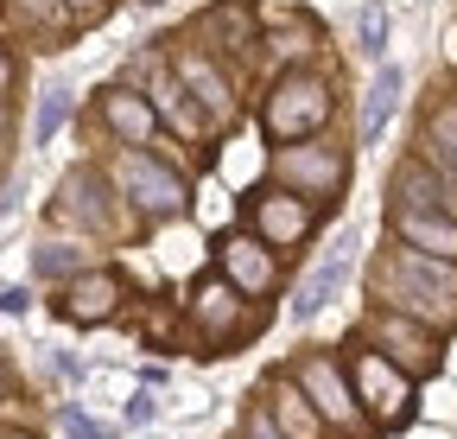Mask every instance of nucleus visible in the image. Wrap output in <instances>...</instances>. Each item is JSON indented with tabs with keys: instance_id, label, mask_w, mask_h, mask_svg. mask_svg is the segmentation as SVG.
<instances>
[{
	"instance_id": "28",
	"label": "nucleus",
	"mask_w": 457,
	"mask_h": 439,
	"mask_svg": "<svg viewBox=\"0 0 457 439\" xmlns=\"http://www.w3.org/2000/svg\"><path fill=\"white\" fill-rule=\"evenodd\" d=\"M153 420H159V395L153 389H134L128 395V426H153Z\"/></svg>"
},
{
	"instance_id": "26",
	"label": "nucleus",
	"mask_w": 457,
	"mask_h": 439,
	"mask_svg": "<svg viewBox=\"0 0 457 439\" xmlns=\"http://www.w3.org/2000/svg\"><path fill=\"white\" fill-rule=\"evenodd\" d=\"M267 45L279 51V58H305V51L318 45V26H312V20H293V26H279Z\"/></svg>"
},
{
	"instance_id": "12",
	"label": "nucleus",
	"mask_w": 457,
	"mask_h": 439,
	"mask_svg": "<svg viewBox=\"0 0 457 439\" xmlns=\"http://www.w3.org/2000/svg\"><path fill=\"white\" fill-rule=\"evenodd\" d=\"M121 300H128V274L96 261V267L71 274V281L57 287V318H71V325H108V318H121Z\"/></svg>"
},
{
	"instance_id": "7",
	"label": "nucleus",
	"mask_w": 457,
	"mask_h": 439,
	"mask_svg": "<svg viewBox=\"0 0 457 439\" xmlns=\"http://www.w3.org/2000/svg\"><path fill=\"white\" fill-rule=\"evenodd\" d=\"M356 338H369L381 357H394L413 382H432V376L445 369V332H438V325H426V318H413V312L369 306V318H362Z\"/></svg>"
},
{
	"instance_id": "19",
	"label": "nucleus",
	"mask_w": 457,
	"mask_h": 439,
	"mask_svg": "<svg viewBox=\"0 0 457 439\" xmlns=\"http://www.w3.org/2000/svg\"><path fill=\"white\" fill-rule=\"evenodd\" d=\"M261 401L273 408V420H279V433H286V439H337V433H330V420L312 408V395H305L286 369H279V376H267Z\"/></svg>"
},
{
	"instance_id": "34",
	"label": "nucleus",
	"mask_w": 457,
	"mask_h": 439,
	"mask_svg": "<svg viewBox=\"0 0 457 439\" xmlns=\"http://www.w3.org/2000/svg\"><path fill=\"white\" fill-rule=\"evenodd\" d=\"M0 395H7V363H0Z\"/></svg>"
},
{
	"instance_id": "1",
	"label": "nucleus",
	"mask_w": 457,
	"mask_h": 439,
	"mask_svg": "<svg viewBox=\"0 0 457 439\" xmlns=\"http://www.w3.org/2000/svg\"><path fill=\"white\" fill-rule=\"evenodd\" d=\"M369 306H394V312H413L426 325L451 338L457 332V261L407 249V242H387L369 261Z\"/></svg>"
},
{
	"instance_id": "16",
	"label": "nucleus",
	"mask_w": 457,
	"mask_h": 439,
	"mask_svg": "<svg viewBox=\"0 0 457 439\" xmlns=\"http://www.w3.org/2000/svg\"><path fill=\"white\" fill-rule=\"evenodd\" d=\"M387 204H420V210H445L457 216V173H438L432 159L407 153L387 179Z\"/></svg>"
},
{
	"instance_id": "2",
	"label": "nucleus",
	"mask_w": 457,
	"mask_h": 439,
	"mask_svg": "<svg viewBox=\"0 0 457 439\" xmlns=\"http://www.w3.org/2000/svg\"><path fill=\"white\" fill-rule=\"evenodd\" d=\"M108 179H114V191H121L128 216H134V224H146V230L179 224V216L191 210L185 166H171V159L153 153V147H121V153H114V166H108Z\"/></svg>"
},
{
	"instance_id": "30",
	"label": "nucleus",
	"mask_w": 457,
	"mask_h": 439,
	"mask_svg": "<svg viewBox=\"0 0 457 439\" xmlns=\"http://www.w3.org/2000/svg\"><path fill=\"white\" fill-rule=\"evenodd\" d=\"M64 7H71V20H77V26H96V20H108L114 0H64Z\"/></svg>"
},
{
	"instance_id": "21",
	"label": "nucleus",
	"mask_w": 457,
	"mask_h": 439,
	"mask_svg": "<svg viewBox=\"0 0 457 439\" xmlns=\"http://www.w3.org/2000/svg\"><path fill=\"white\" fill-rule=\"evenodd\" d=\"M420 159H432L438 173H457V96H438L420 122Z\"/></svg>"
},
{
	"instance_id": "17",
	"label": "nucleus",
	"mask_w": 457,
	"mask_h": 439,
	"mask_svg": "<svg viewBox=\"0 0 457 439\" xmlns=\"http://www.w3.org/2000/svg\"><path fill=\"white\" fill-rule=\"evenodd\" d=\"M387 242H407V249H426V255L457 261V216L420 210V204H387Z\"/></svg>"
},
{
	"instance_id": "15",
	"label": "nucleus",
	"mask_w": 457,
	"mask_h": 439,
	"mask_svg": "<svg viewBox=\"0 0 457 439\" xmlns=\"http://www.w3.org/2000/svg\"><path fill=\"white\" fill-rule=\"evenodd\" d=\"M96 115H102V128L121 140V147H153L159 140V108H153V96L146 89H134V83H108V89H96Z\"/></svg>"
},
{
	"instance_id": "5",
	"label": "nucleus",
	"mask_w": 457,
	"mask_h": 439,
	"mask_svg": "<svg viewBox=\"0 0 457 439\" xmlns=\"http://www.w3.org/2000/svg\"><path fill=\"white\" fill-rule=\"evenodd\" d=\"M286 376L312 395V408L330 420V433H343V439H375V420H369V408H362V395H356L350 369H343V357H330V350H299L293 363H286Z\"/></svg>"
},
{
	"instance_id": "33",
	"label": "nucleus",
	"mask_w": 457,
	"mask_h": 439,
	"mask_svg": "<svg viewBox=\"0 0 457 439\" xmlns=\"http://www.w3.org/2000/svg\"><path fill=\"white\" fill-rule=\"evenodd\" d=\"M13 134V108H7V96H0V140Z\"/></svg>"
},
{
	"instance_id": "6",
	"label": "nucleus",
	"mask_w": 457,
	"mask_h": 439,
	"mask_svg": "<svg viewBox=\"0 0 457 439\" xmlns=\"http://www.w3.org/2000/svg\"><path fill=\"white\" fill-rule=\"evenodd\" d=\"M248 306H254V300H248L242 287H228L222 274L210 267V274H197L191 293H185V325L204 338V350H210V357H222L228 344H242V338H254V332H261V312L248 318Z\"/></svg>"
},
{
	"instance_id": "25",
	"label": "nucleus",
	"mask_w": 457,
	"mask_h": 439,
	"mask_svg": "<svg viewBox=\"0 0 457 439\" xmlns=\"http://www.w3.org/2000/svg\"><path fill=\"white\" fill-rule=\"evenodd\" d=\"M13 7H20L26 26H45V32H64V26H71V7H64V0H13Z\"/></svg>"
},
{
	"instance_id": "27",
	"label": "nucleus",
	"mask_w": 457,
	"mask_h": 439,
	"mask_svg": "<svg viewBox=\"0 0 457 439\" xmlns=\"http://www.w3.org/2000/svg\"><path fill=\"white\" fill-rule=\"evenodd\" d=\"M236 439H286V433H279L273 408H267V401H254V408H242V426H236Z\"/></svg>"
},
{
	"instance_id": "20",
	"label": "nucleus",
	"mask_w": 457,
	"mask_h": 439,
	"mask_svg": "<svg viewBox=\"0 0 457 439\" xmlns=\"http://www.w3.org/2000/svg\"><path fill=\"white\" fill-rule=\"evenodd\" d=\"M400 89H407V77H400V64H375V77H369V89H362V122H356L362 147H375V140L387 134L394 108H400Z\"/></svg>"
},
{
	"instance_id": "10",
	"label": "nucleus",
	"mask_w": 457,
	"mask_h": 439,
	"mask_svg": "<svg viewBox=\"0 0 457 439\" xmlns=\"http://www.w3.org/2000/svg\"><path fill=\"white\" fill-rule=\"evenodd\" d=\"M121 191H114V179L108 173H96V166H77L64 185H57V204H51V216L57 224H77V230H89V236H114L121 230Z\"/></svg>"
},
{
	"instance_id": "22",
	"label": "nucleus",
	"mask_w": 457,
	"mask_h": 439,
	"mask_svg": "<svg viewBox=\"0 0 457 439\" xmlns=\"http://www.w3.org/2000/svg\"><path fill=\"white\" fill-rule=\"evenodd\" d=\"M83 267H96V255H89L83 242H45V249H32V274H38V281H57V287H64L71 274H83Z\"/></svg>"
},
{
	"instance_id": "11",
	"label": "nucleus",
	"mask_w": 457,
	"mask_h": 439,
	"mask_svg": "<svg viewBox=\"0 0 457 439\" xmlns=\"http://www.w3.org/2000/svg\"><path fill=\"white\" fill-rule=\"evenodd\" d=\"M171 71H179V83L204 102V115H210L216 128H228V122L242 115V96H236V83H228L222 58H216V51H204V45H191V32L179 38V51H171Z\"/></svg>"
},
{
	"instance_id": "35",
	"label": "nucleus",
	"mask_w": 457,
	"mask_h": 439,
	"mask_svg": "<svg viewBox=\"0 0 457 439\" xmlns=\"http://www.w3.org/2000/svg\"><path fill=\"white\" fill-rule=\"evenodd\" d=\"M7 439H32V433H7Z\"/></svg>"
},
{
	"instance_id": "4",
	"label": "nucleus",
	"mask_w": 457,
	"mask_h": 439,
	"mask_svg": "<svg viewBox=\"0 0 457 439\" xmlns=\"http://www.w3.org/2000/svg\"><path fill=\"white\" fill-rule=\"evenodd\" d=\"M343 369H350V382H356V395H362V408H369L375 433H400V426H413V414H420V382L400 369L394 357H381L369 338H356L350 350H343Z\"/></svg>"
},
{
	"instance_id": "13",
	"label": "nucleus",
	"mask_w": 457,
	"mask_h": 439,
	"mask_svg": "<svg viewBox=\"0 0 457 439\" xmlns=\"http://www.w3.org/2000/svg\"><path fill=\"white\" fill-rule=\"evenodd\" d=\"M216 274L228 287H242L248 300H267L279 293V249H267L254 230H228L216 242Z\"/></svg>"
},
{
	"instance_id": "23",
	"label": "nucleus",
	"mask_w": 457,
	"mask_h": 439,
	"mask_svg": "<svg viewBox=\"0 0 457 439\" xmlns=\"http://www.w3.org/2000/svg\"><path fill=\"white\" fill-rule=\"evenodd\" d=\"M356 51H362V58H381V51H387V7H381V0H369V7L356 13Z\"/></svg>"
},
{
	"instance_id": "18",
	"label": "nucleus",
	"mask_w": 457,
	"mask_h": 439,
	"mask_svg": "<svg viewBox=\"0 0 457 439\" xmlns=\"http://www.w3.org/2000/svg\"><path fill=\"white\" fill-rule=\"evenodd\" d=\"M350 261H356V236L343 230V236L330 242V255H324V261L305 274L299 287H293V318H299V325H305V318H318V312H324V306L343 293V281H350Z\"/></svg>"
},
{
	"instance_id": "24",
	"label": "nucleus",
	"mask_w": 457,
	"mask_h": 439,
	"mask_svg": "<svg viewBox=\"0 0 457 439\" xmlns=\"http://www.w3.org/2000/svg\"><path fill=\"white\" fill-rule=\"evenodd\" d=\"M71 102H77V89H71V83H51V89H45V102H38V140H51L57 128H64Z\"/></svg>"
},
{
	"instance_id": "31",
	"label": "nucleus",
	"mask_w": 457,
	"mask_h": 439,
	"mask_svg": "<svg viewBox=\"0 0 457 439\" xmlns=\"http://www.w3.org/2000/svg\"><path fill=\"white\" fill-rule=\"evenodd\" d=\"M13 83H20V64H13V51L0 45V96H13Z\"/></svg>"
},
{
	"instance_id": "29",
	"label": "nucleus",
	"mask_w": 457,
	"mask_h": 439,
	"mask_svg": "<svg viewBox=\"0 0 457 439\" xmlns=\"http://www.w3.org/2000/svg\"><path fill=\"white\" fill-rule=\"evenodd\" d=\"M64 433H71V439H108L114 426H102V420H89V414H77V408H64Z\"/></svg>"
},
{
	"instance_id": "3",
	"label": "nucleus",
	"mask_w": 457,
	"mask_h": 439,
	"mask_svg": "<svg viewBox=\"0 0 457 439\" xmlns=\"http://www.w3.org/2000/svg\"><path fill=\"white\" fill-rule=\"evenodd\" d=\"M330 115H337V89H330V77H318V71H279V77L267 83V96H261V128H267L273 147L324 134Z\"/></svg>"
},
{
	"instance_id": "14",
	"label": "nucleus",
	"mask_w": 457,
	"mask_h": 439,
	"mask_svg": "<svg viewBox=\"0 0 457 439\" xmlns=\"http://www.w3.org/2000/svg\"><path fill=\"white\" fill-rule=\"evenodd\" d=\"M191 38H197L204 51H216V58H242V64L267 45V38H261L254 0H216V7H204L197 26H191Z\"/></svg>"
},
{
	"instance_id": "8",
	"label": "nucleus",
	"mask_w": 457,
	"mask_h": 439,
	"mask_svg": "<svg viewBox=\"0 0 457 439\" xmlns=\"http://www.w3.org/2000/svg\"><path fill=\"white\" fill-rule=\"evenodd\" d=\"M267 179L293 185V191H305V198H318V204L330 210L343 191H350V153H343L337 140H324V134L286 140V147H273V159H267Z\"/></svg>"
},
{
	"instance_id": "36",
	"label": "nucleus",
	"mask_w": 457,
	"mask_h": 439,
	"mask_svg": "<svg viewBox=\"0 0 457 439\" xmlns=\"http://www.w3.org/2000/svg\"><path fill=\"white\" fill-rule=\"evenodd\" d=\"M451 96H457V89H451Z\"/></svg>"
},
{
	"instance_id": "9",
	"label": "nucleus",
	"mask_w": 457,
	"mask_h": 439,
	"mask_svg": "<svg viewBox=\"0 0 457 439\" xmlns=\"http://www.w3.org/2000/svg\"><path fill=\"white\" fill-rule=\"evenodd\" d=\"M318 224H324V204L305 198V191H293V185H279V179H267V185L248 191V230L267 249H305L318 236Z\"/></svg>"
},
{
	"instance_id": "32",
	"label": "nucleus",
	"mask_w": 457,
	"mask_h": 439,
	"mask_svg": "<svg viewBox=\"0 0 457 439\" xmlns=\"http://www.w3.org/2000/svg\"><path fill=\"white\" fill-rule=\"evenodd\" d=\"M0 312H26V293H20V287H7V293H0Z\"/></svg>"
}]
</instances>
